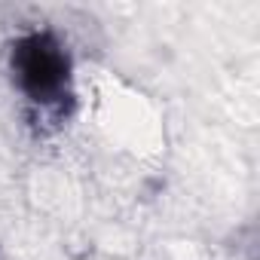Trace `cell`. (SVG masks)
I'll return each instance as SVG.
<instances>
[{
    "instance_id": "obj_1",
    "label": "cell",
    "mask_w": 260,
    "mask_h": 260,
    "mask_svg": "<svg viewBox=\"0 0 260 260\" xmlns=\"http://www.w3.org/2000/svg\"><path fill=\"white\" fill-rule=\"evenodd\" d=\"M10 71L37 110H61L71 101V55L49 31L19 37L10 52Z\"/></svg>"
}]
</instances>
